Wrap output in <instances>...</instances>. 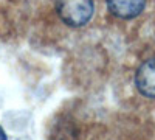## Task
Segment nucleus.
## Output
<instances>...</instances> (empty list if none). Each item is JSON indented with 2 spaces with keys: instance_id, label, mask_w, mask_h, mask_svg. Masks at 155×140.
<instances>
[{
  "instance_id": "obj_1",
  "label": "nucleus",
  "mask_w": 155,
  "mask_h": 140,
  "mask_svg": "<svg viewBox=\"0 0 155 140\" xmlns=\"http://www.w3.org/2000/svg\"><path fill=\"white\" fill-rule=\"evenodd\" d=\"M54 8L61 20L70 27H84L95 12L93 0H56Z\"/></svg>"
},
{
  "instance_id": "obj_2",
  "label": "nucleus",
  "mask_w": 155,
  "mask_h": 140,
  "mask_svg": "<svg viewBox=\"0 0 155 140\" xmlns=\"http://www.w3.org/2000/svg\"><path fill=\"white\" fill-rule=\"evenodd\" d=\"M135 86L141 95L155 98V58L141 64L135 73Z\"/></svg>"
},
{
  "instance_id": "obj_3",
  "label": "nucleus",
  "mask_w": 155,
  "mask_h": 140,
  "mask_svg": "<svg viewBox=\"0 0 155 140\" xmlns=\"http://www.w3.org/2000/svg\"><path fill=\"white\" fill-rule=\"evenodd\" d=\"M107 8L113 16L120 19H134L141 14L146 0H106Z\"/></svg>"
},
{
  "instance_id": "obj_4",
  "label": "nucleus",
  "mask_w": 155,
  "mask_h": 140,
  "mask_svg": "<svg viewBox=\"0 0 155 140\" xmlns=\"http://www.w3.org/2000/svg\"><path fill=\"white\" fill-rule=\"evenodd\" d=\"M0 140H8V137H6V132L3 131V128L0 126Z\"/></svg>"
}]
</instances>
